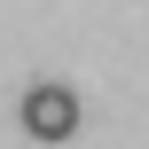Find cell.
Returning <instances> with one entry per match:
<instances>
[{
	"instance_id": "6da1fadb",
	"label": "cell",
	"mask_w": 149,
	"mask_h": 149,
	"mask_svg": "<svg viewBox=\"0 0 149 149\" xmlns=\"http://www.w3.org/2000/svg\"><path fill=\"white\" fill-rule=\"evenodd\" d=\"M24 134H31V141H71V134H79V94L55 86V79H39V86L24 94Z\"/></svg>"
}]
</instances>
